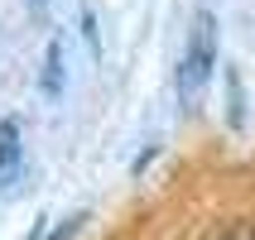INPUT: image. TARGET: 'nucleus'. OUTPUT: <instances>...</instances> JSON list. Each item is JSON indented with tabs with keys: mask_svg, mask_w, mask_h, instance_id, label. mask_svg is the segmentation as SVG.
I'll use <instances>...</instances> for the list:
<instances>
[{
	"mask_svg": "<svg viewBox=\"0 0 255 240\" xmlns=\"http://www.w3.org/2000/svg\"><path fill=\"white\" fill-rule=\"evenodd\" d=\"M212 68H217V14L202 10L193 19V29H188V48H183V63H178V101L188 111L202 101Z\"/></svg>",
	"mask_w": 255,
	"mask_h": 240,
	"instance_id": "1",
	"label": "nucleus"
},
{
	"mask_svg": "<svg viewBox=\"0 0 255 240\" xmlns=\"http://www.w3.org/2000/svg\"><path fill=\"white\" fill-rule=\"evenodd\" d=\"M29 5H34V10H43V5H48V0H29Z\"/></svg>",
	"mask_w": 255,
	"mask_h": 240,
	"instance_id": "6",
	"label": "nucleus"
},
{
	"mask_svg": "<svg viewBox=\"0 0 255 240\" xmlns=\"http://www.w3.org/2000/svg\"><path fill=\"white\" fill-rule=\"evenodd\" d=\"M19 154H24V144H19V120H5V125H0V187L10 183V173L19 168Z\"/></svg>",
	"mask_w": 255,
	"mask_h": 240,
	"instance_id": "3",
	"label": "nucleus"
},
{
	"mask_svg": "<svg viewBox=\"0 0 255 240\" xmlns=\"http://www.w3.org/2000/svg\"><path fill=\"white\" fill-rule=\"evenodd\" d=\"M39 91H43L48 101H58V96H63V39H48V48H43Z\"/></svg>",
	"mask_w": 255,
	"mask_h": 240,
	"instance_id": "2",
	"label": "nucleus"
},
{
	"mask_svg": "<svg viewBox=\"0 0 255 240\" xmlns=\"http://www.w3.org/2000/svg\"><path fill=\"white\" fill-rule=\"evenodd\" d=\"M24 240H53V236H48V221H43V216H39V221H34V231H29Z\"/></svg>",
	"mask_w": 255,
	"mask_h": 240,
	"instance_id": "5",
	"label": "nucleus"
},
{
	"mask_svg": "<svg viewBox=\"0 0 255 240\" xmlns=\"http://www.w3.org/2000/svg\"><path fill=\"white\" fill-rule=\"evenodd\" d=\"M82 39H87V48H92V58H101V34H97V14L92 10H82Z\"/></svg>",
	"mask_w": 255,
	"mask_h": 240,
	"instance_id": "4",
	"label": "nucleus"
}]
</instances>
